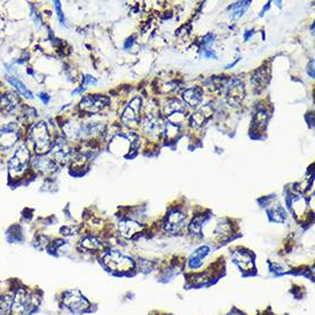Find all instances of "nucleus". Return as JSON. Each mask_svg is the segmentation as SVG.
I'll use <instances>...</instances> for the list:
<instances>
[{
	"label": "nucleus",
	"instance_id": "16",
	"mask_svg": "<svg viewBox=\"0 0 315 315\" xmlns=\"http://www.w3.org/2000/svg\"><path fill=\"white\" fill-rule=\"evenodd\" d=\"M182 99H184V101L186 103H188L190 107L198 106V104L202 102V99H203L202 90L198 88L187 90L185 91L184 94H182Z\"/></svg>",
	"mask_w": 315,
	"mask_h": 315
},
{
	"label": "nucleus",
	"instance_id": "8",
	"mask_svg": "<svg viewBox=\"0 0 315 315\" xmlns=\"http://www.w3.org/2000/svg\"><path fill=\"white\" fill-rule=\"evenodd\" d=\"M140 99L135 98L123 112L122 121L127 126H135L139 122V113H140Z\"/></svg>",
	"mask_w": 315,
	"mask_h": 315
},
{
	"label": "nucleus",
	"instance_id": "1",
	"mask_svg": "<svg viewBox=\"0 0 315 315\" xmlns=\"http://www.w3.org/2000/svg\"><path fill=\"white\" fill-rule=\"evenodd\" d=\"M30 140L38 155H44L51 150L52 141L46 123L40 122L34 125L30 131Z\"/></svg>",
	"mask_w": 315,
	"mask_h": 315
},
{
	"label": "nucleus",
	"instance_id": "17",
	"mask_svg": "<svg viewBox=\"0 0 315 315\" xmlns=\"http://www.w3.org/2000/svg\"><path fill=\"white\" fill-rule=\"evenodd\" d=\"M164 115L167 117H171L172 115H185V108L184 104L178 100H170L165 104H164L163 108Z\"/></svg>",
	"mask_w": 315,
	"mask_h": 315
},
{
	"label": "nucleus",
	"instance_id": "20",
	"mask_svg": "<svg viewBox=\"0 0 315 315\" xmlns=\"http://www.w3.org/2000/svg\"><path fill=\"white\" fill-rule=\"evenodd\" d=\"M7 80L10 81V83L13 85V86H15L16 88V90H19V92L22 94V95H24L25 98H29V99H33L34 97H33V93L30 92V91L26 89V86L22 83L21 80H19V79H16L15 77H13V76H10V77H7Z\"/></svg>",
	"mask_w": 315,
	"mask_h": 315
},
{
	"label": "nucleus",
	"instance_id": "15",
	"mask_svg": "<svg viewBox=\"0 0 315 315\" xmlns=\"http://www.w3.org/2000/svg\"><path fill=\"white\" fill-rule=\"evenodd\" d=\"M212 112L213 109L211 108V106H203L191 116V125L196 127L202 126L204 123L212 116Z\"/></svg>",
	"mask_w": 315,
	"mask_h": 315
},
{
	"label": "nucleus",
	"instance_id": "18",
	"mask_svg": "<svg viewBox=\"0 0 315 315\" xmlns=\"http://www.w3.org/2000/svg\"><path fill=\"white\" fill-rule=\"evenodd\" d=\"M34 166L37 167L39 171L44 173H49L55 170V163L49 158H43L38 157L34 161Z\"/></svg>",
	"mask_w": 315,
	"mask_h": 315
},
{
	"label": "nucleus",
	"instance_id": "6",
	"mask_svg": "<svg viewBox=\"0 0 315 315\" xmlns=\"http://www.w3.org/2000/svg\"><path fill=\"white\" fill-rule=\"evenodd\" d=\"M109 103V99L101 95H90L86 97L80 102V109L83 111L90 113H97L101 111L103 108L107 107Z\"/></svg>",
	"mask_w": 315,
	"mask_h": 315
},
{
	"label": "nucleus",
	"instance_id": "3",
	"mask_svg": "<svg viewBox=\"0 0 315 315\" xmlns=\"http://www.w3.org/2000/svg\"><path fill=\"white\" fill-rule=\"evenodd\" d=\"M103 264L110 269V271H127L133 267V262L132 259L125 257L124 254L116 251H111V252L107 253L103 258Z\"/></svg>",
	"mask_w": 315,
	"mask_h": 315
},
{
	"label": "nucleus",
	"instance_id": "21",
	"mask_svg": "<svg viewBox=\"0 0 315 315\" xmlns=\"http://www.w3.org/2000/svg\"><path fill=\"white\" fill-rule=\"evenodd\" d=\"M208 252V248H203L196 251V252L193 254V257H191L190 260V266L191 267H198L201 265V259H202L205 254Z\"/></svg>",
	"mask_w": 315,
	"mask_h": 315
},
{
	"label": "nucleus",
	"instance_id": "14",
	"mask_svg": "<svg viewBox=\"0 0 315 315\" xmlns=\"http://www.w3.org/2000/svg\"><path fill=\"white\" fill-rule=\"evenodd\" d=\"M243 98H244L243 85H242V83L239 80L233 81L230 88H228V92H227L228 102H231L233 104H237L241 102V100Z\"/></svg>",
	"mask_w": 315,
	"mask_h": 315
},
{
	"label": "nucleus",
	"instance_id": "4",
	"mask_svg": "<svg viewBox=\"0 0 315 315\" xmlns=\"http://www.w3.org/2000/svg\"><path fill=\"white\" fill-rule=\"evenodd\" d=\"M63 301H65L66 307L70 309L72 313H83L86 312V309L89 308V301L77 290L68 291L65 295Z\"/></svg>",
	"mask_w": 315,
	"mask_h": 315
},
{
	"label": "nucleus",
	"instance_id": "10",
	"mask_svg": "<svg viewBox=\"0 0 315 315\" xmlns=\"http://www.w3.org/2000/svg\"><path fill=\"white\" fill-rule=\"evenodd\" d=\"M145 129L150 134L161 135L166 130V124L161 116H148L145 121Z\"/></svg>",
	"mask_w": 315,
	"mask_h": 315
},
{
	"label": "nucleus",
	"instance_id": "11",
	"mask_svg": "<svg viewBox=\"0 0 315 315\" xmlns=\"http://www.w3.org/2000/svg\"><path fill=\"white\" fill-rule=\"evenodd\" d=\"M51 150L52 156L58 162H65L70 155L69 146H68V144L63 139H59L58 141H55V144L53 145Z\"/></svg>",
	"mask_w": 315,
	"mask_h": 315
},
{
	"label": "nucleus",
	"instance_id": "13",
	"mask_svg": "<svg viewBox=\"0 0 315 315\" xmlns=\"http://www.w3.org/2000/svg\"><path fill=\"white\" fill-rule=\"evenodd\" d=\"M118 230H120L121 234L126 237V239H132L135 234L142 230L141 223L133 221V220H123L118 225Z\"/></svg>",
	"mask_w": 315,
	"mask_h": 315
},
{
	"label": "nucleus",
	"instance_id": "5",
	"mask_svg": "<svg viewBox=\"0 0 315 315\" xmlns=\"http://www.w3.org/2000/svg\"><path fill=\"white\" fill-rule=\"evenodd\" d=\"M20 138L19 127L15 123L4 125L0 129V149L7 150L11 149Z\"/></svg>",
	"mask_w": 315,
	"mask_h": 315
},
{
	"label": "nucleus",
	"instance_id": "7",
	"mask_svg": "<svg viewBox=\"0 0 315 315\" xmlns=\"http://www.w3.org/2000/svg\"><path fill=\"white\" fill-rule=\"evenodd\" d=\"M30 159V152L26 146H21L19 149L16 150L15 154L13 155V157L8 162V167L11 168V171L14 172H21L23 171L26 167Z\"/></svg>",
	"mask_w": 315,
	"mask_h": 315
},
{
	"label": "nucleus",
	"instance_id": "22",
	"mask_svg": "<svg viewBox=\"0 0 315 315\" xmlns=\"http://www.w3.org/2000/svg\"><path fill=\"white\" fill-rule=\"evenodd\" d=\"M0 98H2V95H0Z\"/></svg>",
	"mask_w": 315,
	"mask_h": 315
},
{
	"label": "nucleus",
	"instance_id": "2",
	"mask_svg": "<svg viewBox=\"0 0 315 315\" xmlns=\"http://www.w3.org/2000/svg\"><path fill=\"white\" fill-rule=\"evenodd\" d=\"M36 308L35 296L25 290H20L13 296L11 310L13 315H30Z\"/></svg>",
	"mask_w": 315,
	"mask_h": 315
},
{
	"label": "nucleus",
	"instance_id": "9",
	"mask_svg": "<svg viewBox=\"0 0 315 315\" xmlns=\"http://www.w3.org/2000/svg\"><path fill=\"white\" fill-rule=\"evenodd\" d=\"M186 216L179 211H173L168 214L165 222V230L171 233H179L184 230Z\"/></svg>",
	"mask_w": 315,
	"mask_h": 315
},
{
	"label": "nucleus",
	"instance_id": "12",
	"mask_svg": "<svg viewBox=\"0 0 315 315\" xmlns=\"http://www.w3.org/2000/svg\"><path fill=\"white\" fill-rule=\"evenodd\" d=\"M20 103L19 97L14 92H7L0 98V110L4 112L14 111Z\"/></svg>",
	"mask_w": 315,
	"mask_h": 315
},
{
	"label": "nucleus",
	"instance_id": "19",
	"mask_svg": "<svg viewBox=\"0 0 315 315\" xmlns=\"http://www.w3.org/2000/svg\"><path fill=\"white\" fill-rule=\"evenodd\" d=\"M80 248H83L84 250L92 251V250H98L101 248V243L100 241L94 236H88L80 241Z\"/></svg>",
	"mask_w": 315,
	"mask_h": 315
}]
</instances>
